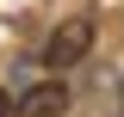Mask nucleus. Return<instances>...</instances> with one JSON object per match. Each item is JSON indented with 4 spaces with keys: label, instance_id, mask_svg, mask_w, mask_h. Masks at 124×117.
<instances>
[{
    "label": "nucleus",
    "instance_id": "obj_1",
    "mask_svg": "<svg viewBox=\"0 0 124 117\" xmlns=\"http://www.w3.org/2000/svg\"><path fill=\"white\" fill-rule=\"evenodd\" d=\"M87 49H93V19H68V25L44 43V68H75Z\"/></svg>",
    "mask_w": 124,
    "mask_h": 117
},
{
    "label": "nucleus",
    "instance_id": "obj_2",
    "mask_svg": "<svg viewBox=\"0 0 124 117\" xmlns=\"http://www.w3.org/2000/svg\"><path fill=\"white\" fill-rule=\"evenodd\" d=\"M62 111H68V86L62 80H44V86L13 99V117H62Z\"/></svg>",
    "mask_w": 124,
    "mask_h": 117
},
{
    "label": "nucleus",
    "instance_id": "obj_3",
    "mask_svg": "<svg viewBox=\"0 0 124 117\" xmlns=\"http://www.w3.org/2000/svg\"><path fill=\"white\" fill-rule=\"evenodd\" d=\"M0 117H13V92H0Z\"/></svg>",
    "mask_w": 124,
    "mask_h": 117
}]
</instances>
